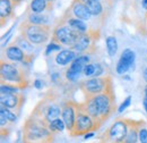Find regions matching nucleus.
Masks as SVG:
<instances>
[{"instance_id":"7ed1b4c3","label":"nucleus","mask_w":147,"mask_h":143,"mask_svg":"<svg viewBox=\"0 0 147 143\" xmlns=\"http://www.w3.org/2000/svg\"><path fill=\"white\" fill-rule=\"evenodd\" d=\"M101 126H102V123L96 121V119H94L92 116L87 112L84 104H78L75 125H74V128L70 132L71 136H75V138L84 136L85 134H87L90 132L97 131Z\"/></svg>"},{"instance_id":"1a4fd4ad","label":"nucleus","mask_w":147,"mask_h":143,"mask_svg":"<svg viewBox=\"0 0 147 143\" xmlns=\"http://www.w3.org/2000/svg\"><path fill=\"white\" fill-rule=\"evenodd\" d=\"M98 32L97 31H90L79 36L77 42L74 44L71 49H74L76 52H87L90 49H93L95 46V42L98 39Z\"/></svg>"},{"instance_id":"4c0bfd02","label":"nucleus","mask_w":147,"mask_h":143,"mask_svg":"<svg viewBox=\"0 0 147 143\" xmlns=\"http://www.w3.org/2000/svg\"><path fill=\"white\" fill-rule=\"evenodd\" d=\"M146 95H147V86H146Z\"/></svg>"},{"instance_id":"a211bd4d","label":"nucleus","mask_w":147,"mask_h":143,"mask_svg":"<svg viewBox=\"0 0 147 143\" xmlns=\"http://www.w3.org/2000/svg\"><path fill=\"white\" fill-rule=\"evenodd\" d=\"M52 3H50L48 0H31L28 5L27 12L32 13H44L52 9Z\"/></svg>"},{"instance_id":"6ab92c4d","label":"nucleus","mask_w":147,"mask_h":143,"mask_svg":"<svg viewBox=\"0 0 147 143\" xmlns=\"http://www.w3.org/2000/svg\"><path fill=\"white\" fill-rule=\"evenodd\" d=\"M17 46H18L19 48L25 52V54H27V57H30L31 59H33L34 58V48H33V43H31L25 36H23L22 34L19 36L16 37V40L14 41Z\"/></svg>"},{"instance_id":"423d86ee","label":"nucleus","mask_w":147,"mask_h":143,"mask_svg":"<svg viewBox=\"0 0 147 143\" xmlns=\"http://www.w3.org/2000/svg\"><path fill=\"white\" fill-rule=\"evenodd\" d=\"M80 35L82 34L79 32L74 30L70 25H68L63 20V22H60V24H58L55 27L52 32V36H51L52 39L51 41L59 43L60 46L73 48L74 44L77 42V40L79 39Z\"/></svg>"},{"instance_id":"f03ea898","label":"nucleus","mask_w":147,"mask_h":143,"mask_svg":"<svg viewBox=\"0 0 147 143\" xmlns=\"http://www.w3.org/2000/svg\"><path fill=\"white\" fill-rule=\"evenodd\" d=\"M0 75L1 82L11 84L18 90L25 89L28 85L27 74L25 73L24 68L14 61H5L2 59L0 63Z\"/></svg>"},{"instance_id":"b1692460","label":"nucleus","mask_w":147,"mask_h":143,"mask_svg":"<svg viewBox=\"0 0 147 143\" xmlns=\"http://www.w3.org/2000/svg\"><path fill=\"white\" fill-rule=\"evenodd\" d=\"M107 50L110 57H114L118 51V41L115 36H108L107 37Z\"/></svg>"},{"instance_id":"393cba45","label":"nucleus","mask_w":147,"mask_h":143,"mask_svg":"<svg viewBox=\"0 0 147 143\" xmlns=\"http://www.w3.org/2000/svg\"><path fill=\"white\" fill-rule=\"evenodd\" d=\"M0 111H1V114H3V115L8 118V121H9L10 123H15V122L17 121V115H15V112H14L11 109H8V108L1 106Z\"/></svg>"},{"instance_id":"cd10ccee","label":"nucleus","mask_w":147,"mask_h":143,"mask_svg":"<svg viewBox=\"0 0 147 143\" xmlns=\"http://www.w3.org/2000/svg\"><path fill=\"white\" fill-rule=\"evenodd\" d=\"M94 71H95V64H87L83 71V74L87 77H92L93 74H94Z\"/></svg>"},{"instance_id":"6e6552de","label":"nucleus","mask_w":147,"mask_h":143,"mask_svg":"<svg viewBox=\"0 0 147 143\" xmlns=\"http://www.w3.org/2000/svg\"><path fill=\"white\" fill-rule=\"evenodd\" d=\"M129 132V119H117L114 124L101 136L102 142H125Z\"/></svg>"},{"instance_id":"f3484780","label":"nucleus","mask_w":147,"mask_h":143,"mask_svg":"<svg viewBox=\"0 0 147 143\" xmlns=\"http://www.w3.org/2000/svg\"><path fill=\"white\" fill-rule=\"evenodd\" d=\"M14 3L11 0H0V17H1V26H3L5 22L13 15ZM7 23V22H6Z\"/></svg>"},{"instance_id":"9d476101","label":"nucleus","mask_w":147,"mask_h":143,"mask_svg":"<svg viewBox=\"0 0 147 143\" xmlns=\"http://www.w3.org/2000/svg\"><path fill=\"white\" fill-rule=\"evenodd\" d=\"M24 101H25L24 95L20 94V93H16V92H14V93H1V95H0L1 106L8 108V109H11L17 115L19 114L20 109L24 105Z\"/></svg>"},{"instance_id":"aec40b11","label":"nucleus","mask_w":147,"mask_h":143,"mask_svg":"<svg viewBox=\"0 0 147 143\" xmlns=\"http://www.w3.org/2000/svg\"><path fill=\"white\" fill-rule=\"evenodd\" d=\"M87 7L92 16H101L103 14V5L102 1L98 0H80Z\"/></svg>"},{"instance_id":"e433bc0d","label":"nucleus","mask_w":147,"mask_h":143,"mask_svg":"<svg viewBox=\"0 0 147 143\" xmlns=\"http://www.w3.org/2000/svg\"><path fill=\"white\" fill-rule=\"evenodd\" d=\"M48 1H49V2H50V3H53V2H55V0H48Z\"/></svg>"},{"instance_id":"f257e3e1","label":"nucleus","mask_w":147,"mask_h":143,"mask_svg":"<svg viewBox=\"0 0 147 143\" xmlns=\"http://www.w3.org/2000/svg\"><path fill=\"white\" fill-rule=\"evenodd\" d=\"M53 135L48 124L43 119L34 116H31L23 127L24 142H52Z\"/></svg>"},{"instance_id":"dca6fc26","label":"nucleus","mask_w":147,"mask_h":143,"mask_svg":"<svg viewBox=\"0 0 147 143\" xmlns=\"http://www.w3.org/2000/svg\"><path fill=\"white\" fill-rule=\"evenodd\" d=\"M68 25H70L74 30H76L77 32H79L80 34H84L87 32V25L85 24V22L83 19H79V18H76L75 16H73L71 14L69 15V17L67 16V14L63 16L62 18Z\"/></svg>"},{"instance_id":"5701e85b","label":"nucleus","mask_w":147,"mask_h":143,"mask_svg":"<svg viewBox=\"0 0 147 143\" xmlns=\"http://www.w3.org/2000/svg\"><path fill=\"white\" fill-rule=\"evenodd\" d=\"M49 129L55 134V133H59V132H62L65 128H66V124H65V122H63V119L62 118H57L55 121H52L51 123H49Z\"/></svg>"},{"instance_id":"bb28decb","label":"nucleus","mask_w":147,"mask_h":143,"mask_svg":"<svg viewBox=\"0 0 147 143\" xmlns=\"http://www.w3.org/2000/svg\"><path fill=\"white\" fill-rule=\"evenodd\" d=\"M144 126H142L139 128V132H138V141L142 143H147V129Z\"/></svg>"},{"instance_id":"20e7f679","label":"nucleus","mask_w":147,"mask_h":143,"mask_svg":"<svg viewBox=\"0 0 147 143\" xmlns=\"http://www.w3.org/2000/svg\"><path fill=\"white\" fill-rule=\"evenodd\" d=\"M20 34L25 36L31 43L34 46H41L47 43L50 40L51 35V27L50 25H35L28 22H23L20 27Z\"/></svg>"},{"instance_id":"7c9ffc66","label":"nucleus","mask_w":147,"mask_h":143,"mask_svg":"<svg viewBox=\"0 0 147 143\" xmlns=\"http://www.w3.org/2000/svg\"><path fill=\"white\" fill-rule=\"evenodd\" d=\"M59 49H61V46H60L59 43H57V42H53V41H51V43H50V44H49V47H48L47 54H49L51 50H59Z\"/></svg>"},{"instance_id":"f704fd0d","label":"nucleus","mask_w":147,"mask_h":143,"mask_svg":"<svg viewBox=\"0 0 147 143\" xmlns=\"http://www.w3.org/2000/svg\"><path fill=\"white\" fill-rule=\"evenodd\" d=\"M142 3H143V7H144L145 9H147V0H143Z\"/></svg>"},{"instance_id":"72a5a7b5","label":"nucleus","mask_w":147,"mask_h":143,"mask_svg":"<svg viewBox=\"0 0 147 143\" xmlns=\"http://www.w3.org/2000/svg\"><path fill=\"white\" fill-rule=\"evenodd\" d=\"M144 107L146 109V112H147V95L144 98Z\"/></svg>"},{"instance_id":"4be33fe9","label":"nucleus","mask_w":147,"mask_h":143,"mask_svg":"<svg viewBox=\"0 0 147 143\" xmlns=\"http://www.w3.org/2000/svg\"><path fill=\"white\" fill-rule=\"evenodd\" d=\"M90 64V57L87 54H83V56H79V57H76L74 59V61L70 64V69L74 72H77V73H83L85 66Z\"/></svg>"},{"instance_id":"2f4dec72","label":"nucleus","mask_w":147,"mask_h":143,"mask_svg":"<svg viewBox=\"0 0 147 143\" xmlns=\"http://www.w3.org/2000/svg\"><path fill=\"white\" fill-rule=\"evenodd\" d=\"M34 84H35V88H36V89H41V88H42V86H41V82H40L38 80H36V81L34 82Z\"/></svg>"},{"instance_id":"4468645a","label":"nucleus","mask_w":147,"mask_h":143,"mask_svg":"<svg viewBox=\"0 0 147 143\" xmlns=\"http://www.w3.org/2000/svg\"><path fill=\"white\" fill-rule=\"evenodd\" d=\"M69 12L73 16L79 18V19H83V20H88L92 16L90 10L87 9V7L80 0H74L71 7L69 8Z\"/></svg>"},{"instance_id":"39448f33","label":"nucleus","mask_w":147,"mask_h":143,"mask_svg":"<svg viewBox=\"0 0 147 143\" xmlns=\"http://www.w3.org/2000/svg\"><path fill=\"white\" fill-rule=\"evenodd\" d=\"M79 89L85 94V98L94 97L100 93L112 92V78L110 76H98V77H91L88 80L82 81L79 83Z\"/></svg>"},{"instance_id":"a878e982","label":"nucleus","mask_w":147,"mask_h":143,"mask_svg":"<svg viewBox=\"0 0 147 143\" xmlns=\"http://www.w3.org/2000/svg\"><path fill=\"white\" fill-rule=\"evenodd\" d=\"M79 75H80V73H77V72H74L71 71L70 68H68L67 71H66V78H67V81H69V82H77L78 81V78H79Z\"/></svg>"},{"instance_id":"58836bf2","label":"nucleus","mask_w":147,"mask_h":143,"mask_svg":"<svg viewBox=\"0 0 147 143\" xmlns=\"http://www.w3.org/2000/svg\"><path fill=\"white\" fill-rule=\"evenodd\" d=\"M98 1H102V0H98Z\"/></svg>"},{"instance_id":"0eeeda50","label":"nucleus","mask_w":147,"mask_h":143,"mask_svg":"<svg viewBox=\"0 0 147 143\" xmlns=\"http://www.w3.org/2000/svg\"><path fill=\"white\" fill-rule=\"evenodd\" d=\"M92 98L98 110V116H100L101 122L102 123L107 122L115 111V97H114L113 91L100 93Z\"/></svg>"},{"instance_id":"c756f323","label":"nucleus","mask_w":147,"mask_h":143,"mask_svg":"<svg viewBox=\"0 0 147 143\" xmlns=\"http://www.w3.org/2000/svg\"><path fill=\"white\" fill-rule=\"evenodd\" d=\"M130 102H131V97H127V98H126V100H125V101L121 104V106L119 107V109H118V112H119V114L123 112V110H125V109H126V108L130 105Z\"/></svg>"},{"instance_id":"473e14b6","label":"nucleus","mask_w":147,"mask_h":143,"mask_svg":"<svg viewBox=\"0 0 147 143\" xmlns=\"http://www.w3.org/2000/svg\"><path fill=\"white\" fill-rule=\"evenodd\" d=\"M13 1V3H14V6H17V5H19L23 0H11Z\"/></svg>"},{"instance_id":"9b49d317","label":"nucleus","mask_w":147,"mask_h":143,"mask_svg":"<svg viewBox=\"0 0 147 143\" xmlns=\"http://www.w3.org/2000/svg\"><path fill=\"white\" fill-rule=\"evenodd\" d=\"M77 108L78 104L74 102V101H66L62 105V119L66 124V128L71 132L75 125V121H76V116H77Z\"/></svg>"},{"instance_id":"ddd939ff","label":"nucleus","mask_w":147,"mask_h":143,"mask_svg":"<svg viewBox=\"0 0 147 143\" xmlns=\"http://www.w3.org/2000/svg\"><path fill=\"white\" fill-rule=\"evenodd\" d=\"M135 58H136V54L135 52L131 50V49H126L121 56H120V59L117 64V73L118 74H125L134 66V63H135Z\"/></svg>"},{"instance_id":"412c9836","label":"nucleus","mask_w":147,"mask_h":143,"mask_svg":"<svg viewBox=\"0 0 147 143\" xmlns=\"http://www.w3.org/2000/svg\"><path fill=\"white\" fill-rule=\"evenodd\" d=\"M26 22L35 25H48L49 24V17L44 15L43 13H32L27 12Z\"/></svg>"},{"instance_id":"c9c22d12","label":"nucleus","mask_w":147,"mask_h":143,"mask_svg":"<svg viewBox=\"0 0 147 143\" xmlns=\"http://www.w3.org/2000/svg\"><path fill=\"white\" fill-rule=\"evenodd\" d=\"M144 80L147 82V69H145V72H144Z\"/></svg>"},{"instance_id":"2eb2a0df","label":"nucleus","mask_w":147,"mask_h":143,"mask_svg":"<svg viewBox=\"0 0 147 143\" xmlns=\"http://www.w3.org/2000/svg\"><path fill=\"white\" fill-rule=\"evenodd\" d=\"M76 57H77V52L74 49L62 50L55 56V63L60 66H66L71 64Z\"/></svg>"},{"instance_id":"c85d7f7f","label":"nucleus","mask_w":147,"mask_h":143,"mask_svg":"<svg viewBox=\"0 0 147 143\" xmlns=\"http://www.w3.org/2000/svg\"><path fill=\"white\" fill-rule=\"evenodd\" d=\"M103 72H104L103 65L100 64V63H96L95 64V71H94V74H93L92 77H98V76H101L103 74Z\"/></svg>"},{"instance_id":"f8f14e48","label":"nucleus","mask_w":147,"mask_h":143,"mask_svg":"<svg viewBox=\"0 0 147 143\" xmlns=\"http://www.w3.org/2000/svg\"><path fill=\"white\" fill-rule=\"evenodd\" d=\"M6 58L9 61H14V63H31L33 60L30 57H27V54L15 42H11L6 48Z\"/></svg>"}]
</instances>
